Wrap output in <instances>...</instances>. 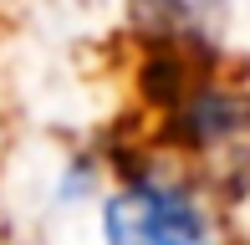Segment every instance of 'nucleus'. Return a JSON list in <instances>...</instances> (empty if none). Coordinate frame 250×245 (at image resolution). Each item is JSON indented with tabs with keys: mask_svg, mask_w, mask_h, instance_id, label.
Wrapping results in <instances>:
<instances>
[{
	"mask_svg": "<svg viewBox=\"0 0 250 245\" xmlns=\"http://www.w3.org/2000/svg\"><path fill=\"white\" fill-rule=\"evenodd\" d=\"M143 10H153V20H164L168 31H194L199 20H209V10H220V0H138Z\"/></svg>",
	"mask_w": 250,
	"mask_h": 245,
	"instance_id": "obj_2",
	"label": "nucleus"
},
{
	"mask_svg": "<svg viewBox=\"0 0 250 245\" xmlns=\"http://www.w3.org/2000/svg\"><path fill=\"white\" fill-rule=\"evenodd\" d=\"M102 235L107 245H214V225L189 189L164 179H133L107 199Z\"/></svg>",
	"mask_w": 250,
	"mask_h": 245,
	"instance_id": "obj_1",
	"label": "nucleus"
}]
</instances>
